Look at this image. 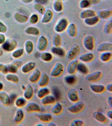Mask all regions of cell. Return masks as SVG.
Masks as SVG:
<instances>
[{
  "mask_svg": "<svg viewBox=\"0 0 112 126\" xmlns=\"http://www.w3.org/2000/svg\"><path fill=\"white\" fill-rule=\"evenodd\" d=\"M68 25L67 20L65 18L62 19L57 24L55 27V30L58 32H61L64 31Z\"/></svg>",
  "mask_w": 112,
  "mask_h": 126,
  "instance_id": "cell-1",
  "label": "cell"
},
{
  "mask_svg": "<svg viewBox=\"0 0 112 126\" xmlns=\"http://www.w3.org/2000/svg\"><path fill=\"white\" fill-rule=\"evenodd\" d=\"M64 67L61 63H58L52 69L50 75L53 77H57L61 74L63 71Z\"/></svg>",
  "mask_w": 112,
  "mask_h": 126,
  "instance_id": "cell-2",
  "label": "cell"
},
{
  "mask_svg": "<svg viewBox=\"0 0 112 126\" xmlns=\"http://www.w3.org/2000/svg\"><path fill=\"white\" fill-rule=\"evenodd\" d=\"M85 107L84 103L82 101L77 102L68 108L70 112L73 113H77L82 110Z\"/></svg>",
  "mask_w": 112,
  "mask_h": 126,
  "instance_id": "cell-3",
  "label": "cell"
},
{
  "mask_svg": "<svg viewBox=\"0 0 112 126\" xmlns=\"http://www.w3.org/2000/svg\"><path fill=\"white\" fill-rule=\"evenodd\" d=\"M83 44L84 47L87 50H92L94 48V38L91 35H88L85 37L84 40Z\"/></svg>",
  "mask_w": 112,
  "mask_h": 126,
  "instance_id": "cell-4",
  "label": "cell"
},
{
  "mask_svg": "<svg viewBox=\"0 0 112 126\" xmlns=\"http://www.w3.org/2000/svg\"><path fill=\"white\" fill-rule=\"evenodd\" d=\"M80 51L79 47L77 45L74 46L69 52L67 58L70 60H72L75 59L78 55Z\"/></svg>",
  "mask_w": 112,
  "mask_h": 126,
  "instance_id": "cell-5",
  "label": "cell"
},
{
  "mask_svg": "<svg viewBox=\"0 0 112 126\" xmlns=\"http://www.w3.org/2000/svg\"><path fill=\"white\" fill-rule=\"evenodd\" d=\"M101 75L102 74L100 71L95 72L87 76L86 79L89 82L97 81L101 78Z\"/></svg>",
  "mask_w": 112,
  "mask_h": 126,
  "instance_id": "cell-6",
  "label": "cell"
},
{
  "mask_svg": "<svg viewBox=\"0 0 112 126\" xmlns=\"http://www.w3.org/2000/svg\"><path fill=\"white\" fill-rule=\"evenodd\" d=\"M48 44V41L46 37L44 36H41L39 41L38 49L40 51H44L47 48Z\"/></svg>",
  "mask_w": 112,
  "mask_h": 126,
  "instance_id": "cell-7",
  "label": "cell"
},
{
  "mask_svg": "<svg viewBox=\"0 0 112 126\" xmlns=\"http://www.w3.org/2000/svg\"><path fill=\"white\" fill-rule=\"evenodd\" d=\"M78 63V61L77 60L72 61L71 63H70L67 68L68 73L70 74H73L75 73L77 70Z\"/></svg>",
  "mask_w": 112,
  "mask_h": 126,
  "instance_id": "cell-8",
  "label": "cell"
},
{
  "mask_svg": "<svg viewBox=\"0 0 112 126\" xmlns=\"http://www.w3.org/2000/svg\"><path fill=\"white\" fill-rule=\"evenodd\" d=\"M26 110L28 113L38 112L41 111V108L39 105L37 103H31L27 105Z\"/></svg>",
  "mask_w": 112,
  "mask_h": 126,
  "instance_id": "cell-9",
  "label": "cell"
},
{
  "mask_svg": "<svg viewBox=\"0 0 112 126\" xmlns=\"http://www.w3.org/2000/svg\"><path fill=\"white\" fill-rule=\"evenodd\" d=\"M17 46V42L15 40H13L11 43L6 42L3 44V47L4 50L10 52L15 49Z\"/></svg>",
  "mask_w": 112,
  "mask_h": 126,
  "instance_id": "cell-10",
  "label": "cell"
},
{
  "mask_svg": "<svg viewBox=\"0 0 112 126\" xmlns=\"http://www.w3.org/2000/svg\"><path fill=\"white\" fill-rule=\"evenodd\" d=\"M96 13L94 11L91 10H85L80 13V16L82 19H86L95 16Z\"/></svg>",
  "mask_w": 112,
  "mask_h": 126,
  "instance_id": "cell-11",
  "label": "cell"
},
{
  "mask_svg": "<svg viewBox=\"0 0 112 126\" xmlns=\"http://www.w3.org/2000/svg\"><path fill=\"white\" fill-rule=\"evenodd\" d=\"M112 44L109 43H105L101 44L98 49L100 52H110L112 51Z\"/></svg>",
  "mask_w": 112,
  "mask_h": 126,
  "instance_id": "cell-12",
  "label": "cell"
},
{
  "mask_svg": "<svg viewBox=\"0 0 112 126\" xmlns=\"http://www.w3.org/2000/svg\"><path fill=\"white\" fill-rule=\"evenodd\" d=\"M0 100L5 106H7L10 103V97L7 94L4 92H0Z\"/></svg>",
  "mask_w": 112,
  "mask_h": 126,
  "instance_id": "cell-13",
  "label": "cell"
},
{
  "mask_svg": "<svg viewBox=\"0 0 112 126\" xmlns=\"http://www.w3.org/2000/svg\"><path fill=\"white\" fill-rule=\"evenodd\" d=\"M22 62L20 61L14 62L8 68V71L12 74L16 73L18 69L22 65Z\"/></svg>",
  "mask_w": 112,
  "mask_h": 126,
  "instance_id": "cell-14",
  "label": "cell"
},
{
  "mask_svg": "<svg viewBox=\"0 0 112 126\" xmlns=\"http://www.w3.org/2000/svg\"><path fill=\"white\" fill-rule=\"evenodd\" d=\"M36 64L34 62H30L23 66L22 68V71L24 73H27L33 70L35 68Z\"/></svg>",
  "mask_w": 112,
  "mask_h": 126,
  "instance_id": "cell-15",
  "label": "cell"
},
{
  "mask_svg": "<svg viewBox=\"0 0 112 126\" xmlns=\"http://www.w3.org/2000/svg\"><path fill=\"white\" fill-rule=\"evenodd\" d=\"M38 84L41 87L46 86L48 83L49 78L48 76L46 74L44 73L41 76L39 80Z\"/></svg>",
  "mask_w": 112,
  "mask_h": 126,
  "instance_id": "cell-16",
  "label": "cell"
},
{
  "mask_svg": "<svg viewBox=\"0 0 112 126\" xmlns=\"http://www.w3.org/2000/svg\"><path fill=\"white\" fill-rule=\"evenodd\" d=\"M42 98V103L44 105L53 104L56 101L55 97L52 95H47Z\"/></svg>",
  "mask_w": 112,
  "mask_h": 126,
  "instance_id": "cell-17",
  "label": "cell"
},
{
  "mask_svg": "<svg viewBox=\"0 0 112 126\" xmlns=\"http://www.w3.org/2000/svg\"><path fill=\"white\" fill-rule=\"evenodd\" d=\"M44 17L42 20L43 23H48L51 20L52 18L53 14L50 10H48L45 11Z\"/></svg>",
  "mask_w": 112,
  "mask_h": 126,
  "instance_id": "cell-18",
  "label": "cell"
},
{
  "mask_svg": "<svg viewBox=\"0 0 112 126\" xmlns=\"http://www.w3.org/2000/svg\"><path fill=\"white\" fill-rule=\"evenodd\" d=\"M68 96L69 100L72 102H77L78 100V94L76 91L74 89H72L70 91Z\"/></svg>",
  "mask_w": 112,
  "mask_h": 126,
  "instance_id": "cell-19",
  "label": "cell"
},
{
  "mask_svg": "<svg viewBox=\"0 0 112 126\" xmlns=\"http://www.w3.org/2000/svg\"><path fill=\"white\" fill-rule=\"evenodd\" d=\"M33 94L34 91L33 87L31 85H28L25 89L24 93V96L25 99L27 100L31 99L33 97Z\"/></svg>",
  "mask_w": 112,
  "mask_h": 126,
  "instance_id": "cell-20",
  "label": "cell"
},
{
  "mask_svg": "<svg viewBox=\"0 0 112 126\" xmlns=\"http://www.w3.org/2000/svg\"><path fill=\"white\" fill-rule=\"evenodd\" d=\"M41 76V72L39 70H36L29 78V80L32 83L37 82L39 80Z\"/></svg>",
  "mask_w": 112,
  "mask_h": 126,
  "instance_id": "cell-21",
  "label": "cell"
},
{
  "mask_svg": "<svg viewBox=\"0 0 112 126\" xmlns=\"http://www.w3.org/2000/svg\"><path fill=\"white\" fill-rule=\"evenodd\" d=\"M91 90L96 93H101L105 90V87L102 85H90Z\"/></svg>",
  "mask_w": 112,
  "mask_h": 126,
  "instance_id": "cell-22",
  "label": "cell"
},
{
  "mask_svg": "<svg viewBox=\"0 0 112 126\" xmlns=\"http://www.w3.org/2000/svg\"><path fill=\"white\" fill-rule=\"evenodd\" d=\"M99 18L98 16H95L85 19L84 22L87 25L92 26L95 25L98 22Z\"/></svg>",
  "mask_w": 112,
  "mask_h": 126,
  "instance_id": "cell-23",
  "label": "cell"
},
{
  "mask_svg": "<svg viewBox=\"0 0 112 126\" xmlns=\"http://www.w3.org/2000/svg\"><path fill=\"white\" fill-rule=\"evenodd\" d=\"M94 55L91 53H86L80 57V60L84 62H89L92 61L94 58Z\"/></svg>",
  "mask_w": 112,
  "mask_h": 126,
  "instance_id": "cell-24",
  "label": "cell"
},
{
  "mask_svg": "<svg viewBox=\"0 0 112 126\" xmlns=\"http://www.w3.org/2000/svg\"><path fill=\"white\" fill-rule=\"evenodd\" d=\"M51 51L53 54L61 57H63L65 55V52L62 48L60 47H54L52 48Z\"/></svg>",
  "mask_w": 112,
  "mask_h": 126,
  "instance_id": "cell-25",
  "label": "cell"
},
{
  "mask_svg": "<svg viewBox=\"0 0 112 126\" xmlns=\"http://www.w3.org/2000/svg\"><path fill=\"white\" fill-rule=\"evenodd\" d=\"M68 32L69 35L72 37H74L77 34V29L75 25L71 23L69 25L68 29Z\"/></svg>",
  "mask_w": 112,
  "mask_h": 126,
  "instance_id": "cell-26",
  "label": "cell"
},
{
  "mask_svg": "<svg viewBox=\"0 0 112 126\" xmlns=\"http://www.w3.org/2000/svg\"><path fill=\"white\" fill-rule=\"evenodd\" d=\"M24 117V114L23 111L21 110H18L16 112V115L15 118V122L18 124L23 121Z\"/></svg>",
  "mask_w": 112,
  "mask_h": 126,
  "instance_id": "cell-27",
  "label": "cell"
},
{
  "mask_svg": "<svg viewBox=\"0 0 112 126\" xmlns=\"http://www.w3.org/2000/svg\"><path fill=\"white\" fill-rule=\"evenodd\" d=\"M49 92V90L47 88H44L41 89L38 91L37 93V96L39 98H42L48 95Z\"/></svg>",
  "mask_w": 112,
  "mask_h": 126,
  "instance_id": "cell-28",
  "label": "cell"
},
{
  "mask_svg": "<svg viewBox=\"0 0 112 126\" xmlns=\"http://www.w3.org/2000/svg\"><path fill=\"white\" fill-rule=\"evenodd\" d=\"M95 119L97 121L102 123H105L107 121V118L103 114L100 112H97L94 115Z\"/></svg>",
  "mask_w": 112,
  "mask_h": 126,
  "instance_id": "cell-29",
  "label": "cell"
},
{
  "mask_svg": "<svg viewBox=\"0 0 112 126\" xmlns=\"http://www.w3.org/2000/svg\"><path fill=\"white\" fill-rule=\"evenodd\" d=\"M112 13V10L102 11L99 12V16L101 18L106 19L111 16Z\"/></svg>",
  "mask_w": 112,
  "mask_h": 126,
  "instance_id": "cell-30",
  "label": "cell"
},
{
  "mask_svg": "<svg viewBox=\"0 0 112 126\" xmlns=\"http://www.w3.org/2000/svg\"><path fill=\"white\" fill-rule=\"evenodd\" d=\"M39 118L42 122H48L52 120V117L50 114H43L39 115Z\"/></svg>",
  "mask_w": 112,
  "mask_h": 126,
  "instance_id": "cell-31",
  "label": "cell"
},
{
  "mask_svg": "<svg viewBox=\"0 0 112 126\" xmlns=\"http://www.w3.org/2000/svg\"><path fill=\"white\" fill-rule=\"evenodd\" d=\"M63 107L59 103H57L53 107L52 109V112L55 115H58L62 112Z\"/></svg>",
  "mask_w": 112,
  "mask_h": 126,
  "instance_id": "cell-32",
  "label": "cell"
},
{
  "mask_svg": "<svg viewBox=\"0 0 112 126\" xmlns=\"http://www.w3.org/2000/svg\"><path fill=\"white\" fill-rule=\"evenodd\" d=\"M6 79L9 81L15 83H18L19 81V79L16 75L13 74H8L6 76Z\"/></svg>",
  "mask_w": 112,
  "mask_h": 126,
  "instance_id": "cell-33",
  "label": "cell"
},
{
  "mask_svg": "<svg viewBox=\"0 0 112 126\" xmlns=\"http://www.w3.org/2000/svg\"><path fill=\"white\" fill-rule=\"evenodd\" d=\"M15 17L17 21L22 23L26 22L28 20V18L27 16L20 14L18 13L15 14Z\"/></svg>",
  "mask_w": 112,
  "mask_h": 126,
  "instance_id": "cell-34",
  "label": "cell"
},
{
  "mask_svg": "<svg viewBox=\"0 0 112 126\" xmlns=\"http://www.w3.org/2000/svg\"><path fill=\"white\" fill-rule=\"evenodd\" d=\"M112 54L109 52H104L100 56V59L102 61L106 62L109 61L112 57Z\"/></svg>",
  "mask_w": 112,
  "mask_h": 126,
  "instance_id": "cell-35",
  "label": "cell"
},
{
  "mask_svg": "<svg viewBox=\"0 0 112 126\" xmlns=\"http://www.w3.org/2000/svg\"><path fill=\"white\" fill-rule=\"evenodd\" d=\"M77 70L83 74H87L88 73V70L87 66L84 64L82 63H79Z\"/></svg>",
  "mask_w": 112,
  "mask_h": 126,
  "instance_id": "cell-36",
  "label": "cell"
},
{
  "mask_svg": "<svg viewBox=\"0 0 112 126\" xmlns=\"http://www.w3.org/2000/svg\"><path fill=\"white\" fill-rule=\"evenodd\" d=\"M53 93L56 100H59L61 97V94L59 89L57 87L54 86L53 88Z\"/></svg>",
  "mask_w": 112,
  "mask_h": 126,
  "instance_id": "cell-37",
  "label": "cell"
},
{
  "mask_svg": "<svg viewBox=\"0 0 112 126\" xmlns=\"http://www.w3.org/2000/svg\"><path fill=\"white\" fill-rule=\"evenodd\" d=\"M41 59L45 62H49L52 59V56L50 53L45 52L42 53L41 56Z\"/></svg>",
  "mask_w": 112,
  "mask_h": 126,
  "instance_id": "cell-38",
  "label": "cell"
},
{
  "mask_svg": "<svg viewBox=\"0 0 112 126\" xmlns=\"http://www.w3.org/2000/svg\"><path fill=\"white\" fill-rule=\"evenodd\" d=\"M26 32L28 34H33L34 35H38L40 33L39 30L36 28L30 27L26 30Z\"/></svg>",
  "mask_w": 112,
  "mask_h": 126,
  "instance_id": "cell-39",
  "label": "cell"
},
{
  "mask_svg": "<svg viewBox=\"0 0 112 126\" xmlns=\"http://www.w3.org/2000/svg\"><path fill=\"white\" fill-rule=\"evenodd\" d=\"M53 7L54 9L56 11H61L63 9V4L61 1L60 0H57L55 2L54 4Z\"/></svg>",
  "mask_w": 112,
  "mask_h": 126,
  "instance_id": "cell-40",
  "label": "cell"
},
{
  "mask_svg": "<svg viewBox=\"0 0 112 126\" xmlns=\"http://www.w3.org/2000/svg\"><path fill=\"white\" fill-rule=\"evenodd\" d=\"M26 50L27 53L28 54H30L33 51V43L31 41H27L26 43Z\"/></svg>",
  "mask_w": 112,
  "mask_h": 126,
  "instance_id": "cell-41",
  "label": "cell"
},
{
  "mask_svg": "<svg viewBox=\"0 0 112 126\" xmlns=\"http://www.w3.org/2000/svg\"><path fill=\"white\" fill-rule=\"evenodd\" d=\"M53 43L55 47H60L61 46V39L60 36L59 34H57L54 37Z\"/></svg>",
  "mask_w": 112,
  "mask_h": 126,
  "instance_id": "cell-42",
  "label": "cell"
},
{
  "mask_svg": "<svg viewBox=\"0 0 112 126\" xmlns=\"http://www.w3.org/2000/svg\"><path fill=\"white\" fill-rule=\"evenodd\" d=\"M26 101L23 98H19L16 99L15 102V104L17 107H21L25 105Z\"/></svg>",
  "mask_w": 112,
  "mask_h": 126,
  "instance_id": "cell-43",
  "label": "cell"
},
{
  "mask_svg": "<svg viewBox=\"0 0 112 126\" xmlns=\"http://www.w3.org/2000/svg\"><path fill=\"white\" fill-rule=\"evenodd\" d=\"M34 8L36 10L38 11L41 14H44L46 11L45 7L40 4H36L34 6Z\"/></svg>",
  "mask_w": 112,
  "mask_h": 126,
  "instance_id": "cell-44",
  "label": "cell"
},
{
  "mask_svg": "<svg viewBox=\"0 0 112 126\" xmlns=\"http://www.w3.org/2000/svg\"><path fill=\"white\" fill-rule=\"evenodd\" d=\"M65 80L67 83L69 84H73L75 82L76 78L74 76H67L65 78Z\"/></svg>",
  "mask_w": 112,
  "mask_h": 126,
  "instance_id": "cell-45",
  "label": "cell"
},
{
  "mask_svg": "<svg viewBox=\"0 0 112 126\" xmlns=\"http://www.w3.org/2000/svg\"><path fill=\"white\" fill-rule=\"evenodd\" d=\"M23 52H24V51H23V49H22L16 50L13 53V57L15 58H19L23 55Z\"/></svg>",
  "mask_w": 112,
  "mask_h": 126,
  "instance_id": "cell-46",
  "label": "cell"
},
{
  "mask_svg": "<svg viewBox=\"0 0 112 126\" xmlns=\"http://www.w3.org/2000/svg\"><path fill=\"white\" fill-rule=\"evenodd\" d=\"M90 2L88 0H82L80 2V6L81 8H85L90 5Z\"/></svg>",
  "mask_w": 112,
  "mask_h": 126,
  "instance_id": "cell-47",
  "label": "cell"
},
{
  "mask_svg": "<svg viewBox=\"0 0 112 126\" xmlns=\"http://www.w3.org/2000/svg\"><path fill=\"white\" fill-rule=\"evenodd\" d=\"M112 21L109 22L106 26L105 31L106 33L110 34L112 33Z\"/></svg>",
  "mask_w": 112,
  "mask_h": 126,
  "instance_id": "cell-48",
  "label": "cell"
},
{
  "mask_svg": "<svg viewBox=\"0 0 112 126\" xmlns=\"http://www.w3.org/2000/svg\"><path fill=\"white\" fill-rule=\"evenodd\" d=\"M39 18L36 15H33L31 16L30 19V22L32 24H35L38 22Z\"/></svg>",
  "mask_w": 112,
  "mask_h": 126,
  "instance_id": "cell-49",
  "label": "cell"
},
{
  "mask_svg": "<svg viewBox=\"0 0 112 126\" xmlns=\"http://www.w3.org/2000/svg\"><path fill=\"white\" fill-rule=\"evenodd\" d=\"M8 72V68L2 64H0V72L3 74H6Z\"/></svg>",
  "mask_w": 112,
  "mask_h": 126,
  "instance_id": "cell-50",
  "label": "cell"
},
{
  "mask_svg": "<svg viewBox=\"0 0 112 126\" xmlns=\"http://www.w3.org/2000/svg\"><path fill=\"white\" fill-rule=\"evenodd\" d=\"M83 123L80 120H76L73 122L71 126H82Z\"/></svg>",
  "mask_w": 112,
  "mask_h": 126,
  "instance_id": "cell-51",
  "label": "cell"
},
{
  "mask_svg": "<svg viewBox=\"0 0 112 126\" xmlns=\"http://www.w3.org/2000/svg\"><path fill=\"white\" fill-rule=\"evenodd\" d=\"M7 30L6 27L1 22H0V32H5Z\"/></svg>",
  "mask_w": 112,
  "mask_h": 126,
  "instance_id": "cell-52",
  "label": "cell"
},
{
  "mask_svg": "<svg viewBox=\"0 0 112 126\" xmlns=\"http://www.w3.org/2000/svg\"><path fill=\"white\" fill-rule=\"evenodd\" d=\"M36 1L40 4H46L48 3V0H36Z\"/></svg>",
  "mask_w": 112,
  "mask_h": 126,
  "instance_id": "cell-53",
  "label": "cell"
},
{
  "mask_svg": "<svg viewBox=\"0 0 112 126\" xmlns=\"http://www.w3.org/2000/svg\"><path fill=\"white\" fill-rule=\"evenodd\" d=\"M5 36L3 34H0V44H2L5 41Z\"/></svg>",
  "mask_w": 112,
  "mask_h": 126,
  "instance_id": "cell-54",
  "label": "cell"
},
{
  "mask_svg": "<svg viewBox=\"0 0 112 126\" xmlns=\"http://www.w3.org/2000/svg\"><path fill=\"white\" fill-rule=\"evenodd\" d=\"M16 95L15 94H12L10 97V103L11 102H13L15 100L16 98Z\"/></svg>",
  "mask_w": 112,
  "mask_h": 126,
  "instance_id": "cell-55",
  "label": "cell"
},
{
  "mask_svg": "<svg viewBox=\"0 0 112 126\" xmlns=\"http://www.w3.org/2000/svg\"><path fill=\"white\" fill-rule=\"evenodd\" d=\"M107 90L110 92H112V84H110L108 85L107 86Z\"/></svg>",
  "mask_w": 112,
  "mask_h": 126,
  "instance_id": "cell-56",
  "label": "cell"
},
{
  "mask_svg": "<svg viewBox=\"0 0 112 126\" xmlns=\"http://www.w3.org/2000/svg\"><path fill=\"white\" fill-rule=\"evenodd\" d=\"M90 3L93 4H97L100 2V0H88Z\"/></svg>",
  "mask_w": 112,
  "mask_h": 126,
  "instance_id": "cell-57",
  "label": "cell"
},
{
  "mask_svg": "<svg viewBox=\"0 0 112 126\" xmlns=\"http://www.w3.org/2000/svg\"><path fill=\"white\" fill-rule=\"evenodd\" d=\"M107 115L108 117L110 119H112V111H109L107 113Z\"/></svg>",
  "mask_w": 112,
  "mask_h": 126,
  "instance_id": "cell-58",
  "label": "cell"
},
{
  "mask_svg": "<svg viewBox=\"0 0 112 126\" xmlns=\"http://www.w3.org/2000/svg\"><path fill=\"white\" fill-rule=\"evenodd\" d=\"M108 102H109V104L111 107H112V97H109L108 98Z\"/></svg>",
  "mask_w": 112,
  "mask_h": 126,
  "instance_id": "cell-59",
  "label": "cell"
},
{
  "mask_svg": "<svg viewBox=\"0 0 112 126\" xmlns=\"http://www.w3.org/2000/svg\"><path fill=\"white\" fill-rule=\"evenodd\" d=\"M22 0L24 2L28 3L32 2L33 0Z\"/></svg>",
  "mask_w": 112,
  "mask_h": 126,
  "instance_id": "cell-60",
  "label": "cell"
},
{
  "mask_svg": "<svg viewBox=\"0 0 112 126\" xmlns=\"http://www.w3.org/2000/svg\"><path fill=\"white\" fill-rule=\"evenodd\" d=\"M3 85L1 82H0V91L3 88Z\"/></svg>",
  "mask_w": 112,
  "mask_h": 126,
  "instance_id": "cell-61",
  "label": "cell"
},
{
  "mask_svg": "<svg viewBox=\"0 0 112 126\" xmlns=\"http://www.w3.org/2000/svg\"><path fill=\"white\" fill-rule=\"evenodd\" d=\"M49 126H56V125L55 124H54V123H50L49 125Z\"/></svg>",
  "mask_w": 112,
  "mask_h": 126,
  "instance_id": "cell-62",
  "label": "cell"
}]
</instances>
